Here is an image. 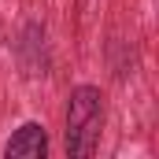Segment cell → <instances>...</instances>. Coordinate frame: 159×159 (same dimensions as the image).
Instances as JSON below:
<instances>
[{
  "label": "cell",
  "mask_w": 159,
  "mask_h": 159,
  "mask_svg": "<svg viewBox=\"0 0 159 159\" xmlns=\"http://www.w3.org/2000/svg\"><path fill=\"white\" fill-rule=\"evenodd\" d=\"M104 122V96L93 85H78L67 100V152L74 159L93 156Z\"/></svg>",
  "instance_id": "cell-1"
},
{
  "label": "cell",
  "mask_w": 159,
  "mask_h": 159,
  "mask_svg": "<svg viewBox=\"0 0 159 159\" xmlns=\"http://www.w3.org/2000/svg\"><path fill=\"white\" fill-rule=\"evenodd\" d=\"M48 152V133L41 122H26L15 129V137L4 144V156L7 159H44Z\"/></svg>",
  "instance_id": "cell-2"
}]
</instances>
